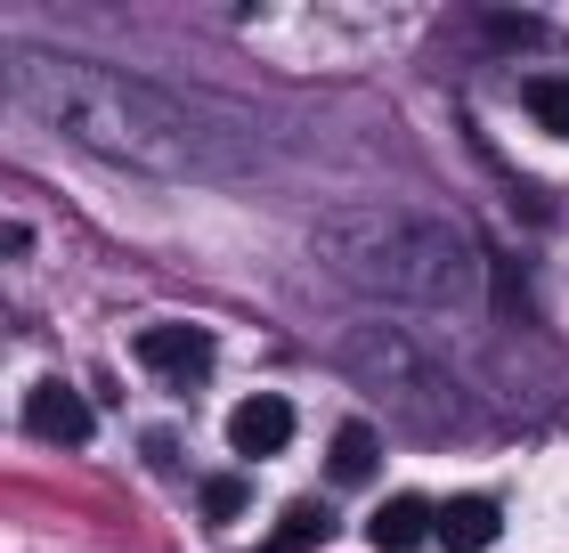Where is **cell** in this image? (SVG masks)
Returning <instances> with one entry per match:
<instances>
[{
    "instance_id": "cell-5",
    "label": "cell",
    "mask_w": 569,
    "mask_h": 553,
    "mask_svg": "<svg viewBox=\"0 0 569 553\" xmlns=\"http://www.w3.org/2000/svg\"><path fill=\"white\" fill-rule=\"evenodd\" d=\"M228 440H237V456H277V447L293 440V407H284L277 391H261V399H244L228 415Z\"/></svg>"
},
{
    "instance_id": "cell-7",
    "label": "cell",
    "mask_w": 569,
    "mask_h": 553,
    "mask_svg": "<svg viewBox=\"0 0 569 553\" xmlns=\"http://www.w3.org/2000/svg\"><path fill=\"white\" fill-rule=\"evenodd\" d=\"M375 464H382L375 424H342V432H333V456H326L333 481H375Z\"/></svg>"
},
{
    "instance_id": "cell-1",
    "label": "cell",
    "mask_w": 569,
    "mask_h": 553,
    "mask_svg": "<svg viewBox=\"0 0 569 553\" xmlns=\"http://www.w3.org/2000/svg\"><path fill=\"white\" fill-rule=\"evenodd\" d=\"M9 73L33 98L41 122L73 130L82 147L114 155V164H139V171H220L228 164V147L212 130L147 82H122V73H98V66H73V58H33V49H17Z\"/></svg>"
},
{
    "instance_id": "cell-4",
    "label": "cell",
    "mask_w": 569,
    "mask_h": 553,
    "mask_svg": "<svg viewBox=\"0 0 569 553\" xmlns=\"http://www.w3.org/2000/svg\"><path fill=\"white\" fill-rule=\"evenodd\" d=\"M448 553H488L505 537V513H497V496H439V530H431Z\"/></svg>"
},
{
    "instance_id": "cell-3",
    "label": "cell",
    "mask_w": 569,
    "mask_h": 553,
    "mask_svg": "<svg viewBox=\"0 0 569 553\" xmlns=\"http://www.w3.org/2000/svg\"><path fill=\"white\" fill-rule=\"evenodd\" d=\"M24 424H33L41 440H58V447H82L98 424H90V399L73 383H33V399H24Z\"/></svg>"
},
{
    "instance_id": "cell-2",
    "label": "cell",
    "mask_w": 569,
    "mask_h": 553,
    "mask_svg": "<svg viewBox=\"0 0 569 553\" xmlns=\"http://www.w3.org/2000/svg\"><path fill=\"white\" fill-rule=\"evenodd\" d=\"M139 366H154V375H163V383H203V375H212V334H203V326H147L139 334Z\"/></svg>"
},
{
    "instance_id": "cell-9",
    "label": "cell",
    "mask_w": 569,
    "mask_h": 553,
    "mask_svg": "<svg viewBox=\"0 0 569 553\" xmlns=\"http://www.w3.org/2000/svg\"><path fill=\"white\" fill-rule=\"evenodd\" d=\"M326 537H333V513L326 505H293V513H284V530L261 553H309V545H326Z\"/></svg>"
},
{
    "instance_id": "cell-10",
    "label": "cell",
    "mask_w": 569,
    "mask_h": 553,
    "mask_svg": "<svg viewBox=\"0 0 569 553\" xmlns=\"http://www.w3.org/2000/svg\"><path fill=\"white\" fill-rule=\"evenodd\" d=\"M244 505H252L244 481H203V513H212V521H237Z\"/></svg>"
},
{
    "instance_id": "cell-8",
    "label": "cell",
    "mask_w": 569,
    "mask_h": 553,
    "mask_svg": "<svg viewBox=\"0 0 569 553\" xmlns=\"http://www.w3.org/2000/svg\"><path fill=\"white\" fill-rule=\"evenodd\" d=\"M521 107L537 115V130H553V139H569V73H537V82L521 90Z\"/></svg>"
},
{
    "instance_id": "cell-6",
    "label": "cell",
    "mask_w": 569,
    "mask_h": 553,
    "mask_svg": "<svg viewBox=\"0 0 569 553\" xmlns=\"http://www.w3.org/2000/svg\"><path fill=\"white\" fill-rule=\"evenodd\" d=\"M439 530V505H431V496H391V505H375V545L382 553H416L423 537Z\"/></svg>"
}]
</instances>
